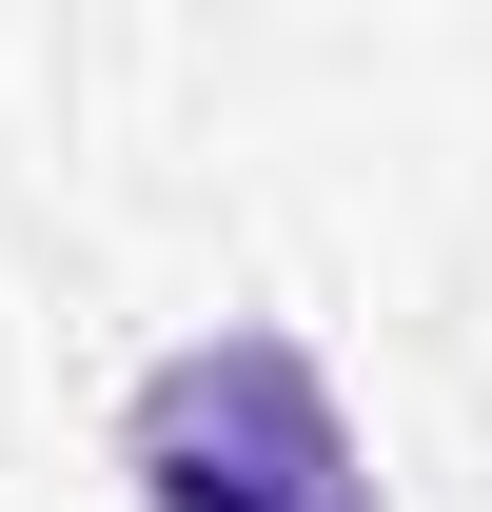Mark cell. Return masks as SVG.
<instances>
[{
	"label": "cell",
	"mask_w": 492,
	"mask_h": 512,
	"mask_svg": "<svg viewBox=\"0 0 492 512\" xmlns=\"http://www.w3.org/2000/svg\"><path fill=\"white\" fill-rule=\"evenodd\" d=\"M119 473H138V512H374L355 414L315 375V335H276V316L178 335L119 394Z\"/></svg>",
	"instance_id": "1"
}]
</instances>
